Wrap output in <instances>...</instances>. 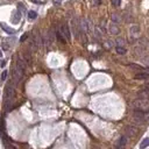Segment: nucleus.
<instances>
[{
    "instance_id": "1",
    "label": "nucleus",
    "mask_w": 149,
    "mask_h": 149,
    "mask_svg": "<svg viewBox=\"0 0 149 149\" xmlns=\"http://www.w3.org/2000/svg\"><path fill=\"white\" fill-rule=\"evenodd\" d=\"M15 96V84H8L5 89V94H4V101H5V108L6 111L11 110L13 105V99H14Z\"/></svg>"
},
{
    "instance_id": "2",
    "label": "nucleus",
    "mask_w": 149,
    "mask_h": 149,
    "mask_svg": "<svg viewBox=\"0 0 149 149\" xmlns=\"http://www.w3.org/2000/svg\"><path fill=\"white\" fill-rule=\"evenodd\" d=\"M25 76V70H22L21 68H19L15 65L12 70V78H13V83L17 85L19 82H21V79Z\"/></svg>"
},
{
    "instance_id": "3",
    "label": "nucleus",
    "mask_w": 149,
    "mask_h": 149,
    "mask_svg": "<svg viewBox=\"0 0 149 149\" xmlns=\"http://www.w3.org/2000/svg\"><path fill=\"white\" fill-rule=\"evenodd\" d=\"M146 114H147V112H145V111H143V108L135 107L134 113H133V119H134L135 122L142 124L143 121L146 120Z\"/></svg>"
},
{
    "instance_id": "4",
    "label": "nucleus",
    "mask_w": 149,
    "mask_h": 149,
    "mask_svg": "<svg viewBox=\"0 0 149 149\" xmlns=\"http://www.w3.org/2000/svg\"><path fill=\"white\" fill-rule=\"evenodd\" d=\"M79 26H80V30L83 33H89V32H93L94 27H93V23H92L91 20L89 19H82L79 21Z\"/></svg>"
},
{
    "instance_id": "5",
    "label": "nucleus",
    "mask_w": 149,
    "mask_h": 149,
    "mask_svg": "<svg viewBox=\"0 0 149 149\" xmlns=\"http://www.w3.org/2000/svg\"><path fill=\"white\" fill-rule=\"evenodd\" d=\"M59 30H61V33L63 34V36L65 37L66 39V41H70V40H71V34H70V28H69V26L66 25H63L61 27V28H59Z\"/></svg>"
},
{
    "instance_id": "6",
    "label": "nucleus",
    "mask_w": 149,
    "mask_h": 149,
    "mask_svg": "<svg viewBox=\"0 0 149 149\" xmlns=\"http://www.w3.org/2000/svg\"><path fill=\"white\" fill-rule=\"evenodd\" d=\"M139 132V128L135 126H127L126 127V133H127V136L131 137V136H135Z\"/></svg>"
},
{
    "instance_id": "7",
    "label": "nucleus",
    "mask_w": 149,
    "mask_h": 149,
    "mask_svg": "<svg viewBox=\"0 0 149 149\" xmlns=\"http://www.w3.org/2000/svg\"><path fill=\"white\" fill-rule=\"evenodd\" d=\"M107 28H108V32H110V34H112V35H118L119 33H120V29H119V27H118V25H116L115 22L110 23Z\"/></svg>"
},
{
    "instance_id": "8",
    "label": "nucleus",
    "mask_w": 149,
    "mask_h": 149,
    "mask_svg": "<svg viewBox=\"0 0 149 149\" xmlns=\"http://www.w3.org/2000/svg\"><path fill=\"white\" fill-rule=\"evenodd\" d=\"M21 21V13L18 11H15L14 13H13L12 15V23H14V25H18L19 22Z\"/></svg>"
},
{
    "instance_id": "9",
    "label": "nucleus",
    "mask_w": 149,
    "mask_h": 149,
    "mask_svg": "<svg viewBox=\"0 0 149 149\" xmlns=\"http://www.w3.org/2000/svg\"><path fill=\"white\" fill-rule=\"evenodd\" d=\"M131 37L132 39H135V37L139 35V33H140V28H139V26L137 25H133L132 27H131Z\"/></svg>"
},
{
    "instance_id": "10",
    "label": "nucleus",
    "mask_w": 149,
    "mask_h": 149,
    "mask_svg": "<svg viewBox=\"0 0 149 149\" xmlns=\"http://www.w3.org/2000/svg\"><path fill=\"white\" fill-rule=\"evenodd\" d=\"M127 141H128V136H127V135H124V136H121L120 139H119L118 143H116V147H119V148L125 147V146H126V143H127Z\"/></svg>"
},
{
    "instance_id": "11",
    "label": "nucleus",
    "mask_w": 149,
    "mask_h": 149,
    "mask_svg": "<svg viewBox=\"0 0 149 149\" xmlns=\"http://www.w3.org/2000/svg\"><path fill=\"white\" fill-rule=\"evenodd\" d=\"M93 32H94V35H96V36L98 37V39H100V37L102 36V34H104V30H102V29H101V27H99V26L94 27Z\"/></svg>"
},
{
    "instance_id": "12",
    "label": "nucleus",
    "mask_w": 149,
    "mask_h": 149,
    "mask_svg": "<svg viewBox=\"0 0 149 149\" xmlns=\"http://www.w3.org/2000/svg\"><path fill=\"white\" fill-rule=\"evenodd\" d=\"M0 26H1V27H2V29H4V30H5V32H6V33H7V34H14V33H15V32H14V29H12V28H9V27H8V26H7V25H6V23H4V22H1V23H0Z\"/></svg>"
},
{
    "instance_id": "13",
    "label": "nucleus",
    "mask_w": 149,
    "mask_h": 149,
    "mask_svg": "<svg viewBox=\"0 0 149 149\" xmlns=\"http://www.w3.org/2000/svg\"><path fill=\"white\" fill-rule=\"evenodd\" d=\"M111 20H112V22L119 23L121 21V17L119 14H116V13H113V14L111 15Z\"/></svg>"
},
{
    "instance_id": "14",
    "label": "nucleus",
    "mask_w": 149,
    "mask_h": 149,
    "mask_svg": "<svg viewBox=\"0 0 149 149\" xmlns=\"http://www.w3.org/2000/svg\"><path fill=\"white\" fill-rule=\"evenodd\" d=\"M115 50H116V53H118L119 55H125V54L127 53L126 48H125V47H121V45H116Z\"/></svg>"
},
{
    "instance_id": "15",
    "label": "nucleus",
    "mask_w": 149,
    "mask_h": 149,
    "mask_svg": "<svg viewBox=\"0 0 149 149\" xmlns=\"http://www.w3.org/2000/svg\"><path fill=\"white\" fill-rule=\"evenodd\" d=\"M56 36H57V39H58L62 43H65V42H66V39L63 36V34L61 33V30H59V29L57 30V33H56Z\"/></svg>"
},
{
    "instance_id": "16",
    "label": "nucleus",
    "mask_w": 149,
    "mask_h": 149,
    "mask_svg": "<svg viewBox=\"0 0 149 149\" xmlns=\"http://www.w3.org/2000/svg\"><path fill=\"white\" fill-rule=\"evenodd\" d=\"M128 66L131 68V69L135 70V71H142V70H143V68H141L140 65H137V64H129Z\"/></svg>"
},
{
    "instance_id": "17",
    "label": "nucleus",
    "mask_w": 149,
    "mask_h": 149,
    "mask_svg": "<svg viewBox=\"0 0 149 149\" xmlns=\"http://www.w3.org/2000/svg\"><path fill=\"white\" fill-rule=\"evenodd\" d=\"M28 18L30 19V20H35V19L37 18V13L34 12V11H29L28 12Z\"/></svg>"
},
{
    "instance_id": "18",
    "label": "nucleus",
    "mask_w": 149,
    "mask_h": 149,
    "mask_svg": "<svg viewBox=\"0 0 149 149\" xmlns=\"http://www.w3.org/2000/svg\"><path fill=\"white\" fill-rule=\"evenodd\" d=\"M116 45H121V47H125L126 45V42H125V40L124 39H121V37H119V39H116Z\"/></svg>"
},
{
    "instance_id": "19",
    "label": "nucleus",
    "mask_w": 149,
    "mask_h": 149,
    "mask_svg": "<svg viewBox=\"0 0 149 149\" xmlns=\"http://www.w3.org/2000/svg\"><path fill=\"white\" fill-rule=\"evenodd\" d=\"M149 146V137H147V139H145L141 142V145H140V148H146V147H148Z\"/></svg>"
},
{
    "instance_id": "20",
    "label": "nucleus",
    "mask_w": 149,
    "mask_h": 149,
    "mask_svg": "<svg viewBox=\"0 0 149 149\" xmlns=\"http://www.w3.org/2000/svg\"><path fill=\"white\" fill-rule=\"evenodd\" d=\"M111 2H112V5L115 7H119L121 5V0H111Z\"/></svg>"
},
{
    "instance_id": "21",
    "label": "nucleus",
    "mask_w": 149,
    "mask_h": 149,
    "mask_svg": "<svg viewBox=\"0 0 149 149\" xmlns=\"http://www.w3.org/2000/svg\"><path fill=\"white\" fill-rule=\"evenodd\" d=\"M101 4V0H92V5L93 6H99Z\"/></svg>"
},
{
    "instance_id": "22",
    "label": "nucleus",
    "mask_w": 149,
    "mask_h": 149,
    "mask_svg": "<svg viewBox=\"0 0 149 149\" xmlns=\"http://www.w3.org/2000/svg\"><path fill=\"white\" fill-rule=\"evenodd\" d=\"M2 48H4V50H8L9 49V44L8 43H6V42H4L2 43Z\"/></svg>"
},
{
    "instance_id": "23",
    "label": "nucleus",
    "mask_w": 149,
    "mask_h": 149,
    "mask_svg": "<svg viewBox=\"0 0 149 149\" xmlns=\"http://www.w3.org/2000/svg\"><path fill=\"white\" fill-rule=\"evenodd\" d=\"M6 77H7V71L5 70V71L1 74V79H2V80H5V79H6Z\"/></svg>"
},
{
    "instance_id": "24",
    "label": "nucleus",
    "mask_w": 149,
    "mask_h": 149,
    "mask_svg": "<svg viewBox=\"0 0 149 149\" xmlns=\"http://www.w3.org/2000/svg\"><path fill=\"white\" fill-rule=\"evenodd\" d=\"M18 8H20V11H22V12H25V11H26V7L23 6L22 4H19L18 5Z\"/></svg>"
},
{
    "instance_id": "25",
    "label": "nucleus",
    "mask_w": 149,
    "mask_h": 149,
    "mask_svg": "<svg viewBox=\"0 0 149 149\" xmlns=\"http://www.w3.org/2000/svg\"><path fill=\"white\" fill-rule=\"evenodd\" d=\"M105 45H106V48L111 49V48H112V42H111V41H107L106 43H105Z\"/></svg>"
},
{
    "instance_id": "26",
    "label": "nucleus",
    "mask_w": 149,
    "mask_h": 149,
    "mask_svg": "<svg viewBox=\"0 0 149 149\" xmlns=\"http://www.w3.org/2000/svg\"><path fill=\"white\" fill-rule=\"evenodd\" d=\"M27 36H28V34H23V35H22V36H21V39H20V41H21V42H23V41H25V40L27 39Z\"/></svg>"
},
{
    "instance_id": "27",
    "label": "nucleus",
    "mask_w": 149,
    "mask_h": 149,
    "mask_svg": "<svg viewBox=\"0 0 149 149\" xmlns=\"http://www.w3.org/2000/svg\"><path fill=\"white\" fill-rule=\"evenodd\" d=\"M146 120H147V121H149V112L147 113V114H146Z\"/></svg>"
},
{
    "instance_id": "28",
    "label": "nucleus",
    "mask_w": 149,
    "mask_h": 149,
    "mask_svg": "<svg viewBox=\"0 0 149 149\" xmlns=\"http://www.w3.org/2000/svg\"><path fill=\"white\" fill-rule=\"evenodd\" d=\"M145 89H148V90H149V83H147V84L145 85Z\"/></svg>"
},
{
    "instance_id": "29",
    "label": "nucleus",
    "mask_w": 149,
    "mask_h": 149,
    "mask_svg": "<svg viewBox=\"0 0 149 149\" xmlns=\"http://www.w3.org/2000/svg\"><path fill=\"white\" fill-rule=\"evenodd\" d=\"M1 56H2V53H1V50H0V57H1Z\"/></svg>"
}]
</instances>
